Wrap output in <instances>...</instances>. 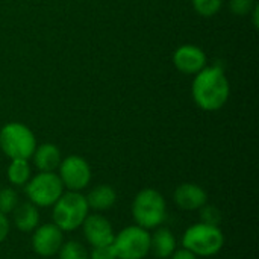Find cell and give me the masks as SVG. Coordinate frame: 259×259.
Masks as SVG:
<instances>
[{
    "label": "cell",
    "mask_w": 259,
    "mask_h": 259,
    "mask_svg": "<svg viewBox=\"0 0 259 259\" xmlns=\"http://www.w3.org/2000/svg\"><path fill=\"white\" fill-rule=\"evenodd\" d=\"M200 223L208 225V226H219L223 222V214L215 205H208L205 203L200 209Z\"/></svg>",
    "instance_id": "19"
},
{
    "label": "cell",
    "mask_w": 259,
    "mask_h": 259,
    "mask_svg": "<svg viewBox=\"0 0 259 259\" xmlns=\"http://www.w3.org/2000/svg\"><path fill=\"white\" fill-rule=\"evenodd\" d=\"M59 179L68 191H82L91 181L90 164L80 156H68L59 164Z\"/></svg>",
    "instance_id": "8"
},
{
    "label": "cell",
    "mask_w": 259,
    "mask_h": 259,
    "mask_svg": "<svg viewBox=\"0 0 259 259\" xmlns=\"http://www.w3.org/2000/svg\"><path fill=\"white\" fill-rule=\"evenodd\" d=\"M62 244H64L62 231L55 223L41 225L33 231L32 249L39 256L49 258L56 255Z\"/></svg>",
    "instance_id": "9"
},
{
    "label": "cell",
    "mask_w": 259,
    "mask_h": 259,
    "mask_svg": "<svg viewBox=\"0 0 259 259\" xmlns=\"http://www.w3.org/2000/svg\"><path fill=\"white\" fill-rule=\"evenodd\" d=\"M193 97L205 111L220 109L229 97V82L220 67H208L196 74L193 82Z\"/></svg>",
    "instance_id": "1"
},
{
    "label": "cell",
    "mask_w": 259,
    "mask_h": 259,
    "mask_svg": "<svg viewBox=\"0 0 259 259\" xmlns=\"http://www.w3.org/2000/svg\"><path fill=\"white\" fill-rule=\"evenodd\" d=\"M173 62L179 71H182L185 74H197L200 70L205 68L206 56L200 47L185 44V46H181L175 52Z\"/></svg>",
    "instance_id": "11"
},
{
    "label": "cell",
    "mask_w": 259,
    "mask_h": 259,
    "mask_svg": "<svg viewBox=\"0 0 259 259\" xmlns=\"http://www.w3.org/2000/svg\"><path fill=\"white\" fill-rule=\"evenodd\" d=\"M0 149L11 159H29L36 149V140L27 126L8 123L0 131Z\"/></svg>",
    "instance_id": "5"
},
{
    "label": "cell",
    "mask_w": 259,
    "mask_h": 259,
    "mask_svg": "<svg viewBox=\"0 0 259 259\" xmlns=\"http://www.w3.org/2000/svg\"><path fill=\"white\" fill-rule=\"evenodd\" d=\"M83 235L93 247L111 246L114 241V229L106 217L102 214H88L82 223Z\"/></svg>",
    "instance_id": "10"
},
{
    "label": "cell",
    "mask_w": 259,
    "mask_h": 259,
    "mask_svg": "<svg viewBox=\"0 0 259 259\" xmlns=\"http://www.w3.org/2000/svg\"><path fill=\"white\" fill-rule=\"evenodd\" d=\"M170 259H199V256H196L193 252H190L188 249H179V250H175L173 255L170 256Z\"/></svg>",
    "instance_id": "25"
},
{
    "label": "cell",
    "mask_w": 259,
    "mask_h": 259,
    "mask_svg": "<svg viewBox=\"0 0 259 259\" xmlns=\"http://www.w3.org/2000/svg\"><path fill=\"white\" fill-rule=\"evenodd\" d=\"M14 225L21 232H32L39 226V211L32 202L18 203L12 211Z\"/></svg>",
    "instance_id": "13"
},
{
    "label": "cell",
    "mask_w": 259,
    "mask_h": 259,
    "mask_svg": "<svg viewBox=\"0 0 259 259\" xmlns=\"http://www.w3.org/2000/svg\"><path fill=\"white\" fill-rule=\"evenodd\" d=\"M88 203L80 191H67L53 205V223L62 232H71L82 226L88 215Z\"/></svg>",
    "instance_id": "3"
},
{
    "label": "cell",
    "mask_w": 259,
    "mask_h": 259,
    "mask_svg": "<svg viewBox=\"0 0 259 259\" xmlns=\"http://www.w3.org/2000/svg\"><path fill=\"white\" fill-rule=\"evenodd\" d=\"M88 208L94 211H108L117 202V193L111 185H97L87 196Z\"/></svg>",
    "instance_id": "16"
},
{
    "label": "cell",
    "mask_w": 259,
    "mask_h": 259,
    "mask_svg": "<svg viewBox=\"0 0 259 259\" xmlns=\"http://www.w3.org/2000/svg\"><path fill=\"white\" fill-rule=\"evenodd\" d=\"M90 259H117V256L111 244L105 247H93V252L90 253Z\"/></svg>",
    "instance_id": "23"
},
{
    "label": "cell",
    "mask_w": 259,
    "mask_h": 259,
    "mask_svg": "<svg viewBox=\"0 0 259 259\" xmlns=\"http://www.w3.org/2000/svg\"><path fill=\"white\" fill-rule=\"evenodd\" d=\"M24 193L35 206H53L64 193V185L53 171H39L24 185Z\"/></svg>",
    "instance_id": "6"
},
{
    "label": "cell",
    "mask_w": 259,
    "mask_h": 259,
    "mask_svg": "<svg viewBox=\"0 0 259 259\" xmlns=\"http://www.w3.org/2000/svg\"><path fill=\"white\" fill-rule=\"evenodd\" d=\"M8 234H9V220L5 214L0 212V243L6 240Z\"/></svg>",
    "instance_id": "24"
},
{
    "label": "cell",
    "mask_w": 259,
    "mask_h": 259,
    "mask_svg": "<svg viewBox=\"0 0 259 259\" xmlns=\"http://www.w3.org/2000/svg\"><path fill=\"white\" fill-rule=\"evenodd\" d=\"M33 162L39 171H55L61 164V152L55 144L46 143L35 149Z\"/></svg>",
    "instance_id": "14"
},
{
    "label": "cell",
    "mask_w": 259,
    "mask_h": 259,
    "mask_svg": "<svg viewBox=\"0 0 259 259\" xmlns=\"http://www.w3.org/2000/svg\"><path fill=\"white\" fill-rule=\"evenodd\" d=\"M59 259H90V253L79 241H67L61 246Z\"/></svg>",
    "instance_id": "18"
},
{
    "label": "cell",
    "mask_w": 259,
    "mask_h": 259,
    "mask_svg": "<svg viewBox=\"0 0 259 259\" xmlns=\"http://www.w3.org/2000/svg\"><path fill=\"white\" fill-rule=\"evenodd\" d=\"M225 246V235L219 226L203 223L193 225L182 235V247L193 252L196 256H214Z\"/></svg>",
    "instance_id": "4"
},
{
    "label": "cell",
    "mask_w": 259,
    "mask_h": 259,
    "mask_svg": "<svg viewBox=\"0 0 259 259\" xmlns=\"http://www.w3.org/2000/svg\"><path fill=\"white\" fill-rule=\"evenodd\" d=\"M117 259H143L150 252V234L135 225L120 231L112 241Z\"/></svg>",
    "instance_id": "7"
},
{
    "label": "cell",
    "mask_w": 259,
    "mask_h": 259,
    "mask_svg": "<svg viewBox=\"0 0 259 259\" xmlns=\"http://www.w3.org/2000/svg\"><path fill=\"white\" fill-rule=\"evenodd\" d=\"M223 0H193L194 9L205 17H211L219 12Z\"/></svg>",
    "instance_id": "21"
},
{
    "label": "cell",
    "mask_w": 259,
    "mask_h": 259,
    "mask_svg": "<svg viewBox=\"0 0 259 259\" xmlns=\"http://www.w3.org/2000/svg\"><path fill=\"white\" fill-rule=\"evenodd\" d=\"M18 205V194L12 188H2L0 190V212L2 214H12V211Z\"/></svg>",
    "instance_id": "20"
},
{
    "label": "cell",
    "mask_w": 259,
    "mask_h": 259,
    "mask_svg": "<svg viewBox=\"0 0 259 259\" xmlns=\"http://www.w3.org/2000/svg\"><path fill=\"white\" fill-rule=\"evenodd\" d=\"M150 250L159 259L170 258L176 250V238L168 228H158L150 237Z\"/></svg>",
    "instance_id": "15"
},
{
    "label": "cell",
    "mask_w": 259,
    "mask_h": 259,
    "mask_svg": "<svg viewBox=\"0 0 259 259\" xmlns=\"http://www.w3.org/2000/svg\"><path fill=\"white\" fill-rule=\"evenodd\" d=\"M132 217L138 226L147 231L159 228L167 217L164 196L153 188L141 190L132 202Z\"/></svg>",
    "instance_id": "2"
},
{
    "label": "cell",
    "mask_w": 259,
    "mask_h": 259,
    "mask_svg": "<svg viewBox=\"0 0 259 259\" xmlns=\"http://www.w3.org/2000/svg\"><path fill=\"white\" fill-rule=\"evenodd\" d=\"M229 8L237 15H247L253 12L258 6H256V0H231Z\"/></svg>",
    "instance_id": "22"
},
{
    "label": "cell",
    "mask_w": 259,
    "mask_h": 259,
    "mask_svg": "<svg viewBox=\"0 0 259 259\" xmlns=\"http://www.w3.org/2000/svg\"><path fill=\"white\" fill-rule=\"evenodd\" d=\"M173 199L184 211H199L208 202V194L197 184H182L175 190Z\"/></svg>",
    "instance_id": "12"
},
{
    "label": "cell",
    "mask_w": 259,
    "mask_h": 259,
    "mask_svg": "<svg viewBox=\"0 0 259 259\" xmlns=\"http://www.w3.org/2000/svg\"><path fill=\"white\" fill-rule=\"evenodd\" d=\"M29 159H11L8 167V179L15 187H24L30 179Z\"/></svg>",
    "instance_id": "17"
}]
</instances>
